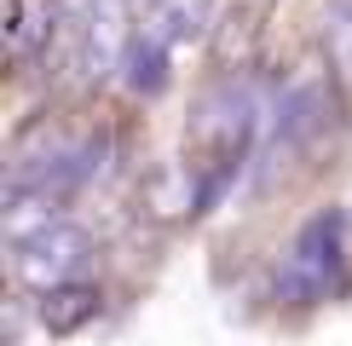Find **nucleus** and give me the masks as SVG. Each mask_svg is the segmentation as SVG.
I'll return each mask as SVG.
<instances>
[{
    "instance_id": "obj_4",
    "label": "nucleus",
    "mask_w": 352,
    "mask_h": 346,
    "mask_svg": "<svg viewBox=\"0 0 352 346\" xmlns=\"http://www.w3.org/2000/svg\"><path fill=\"white\" fill-rule=\"evenodd\" d=\"M260 115H266V104H260L254 81L226 76V81H214L208 93H202L190 133H197V139H208V144H237V139H248V133H254V122H260Z\"/></svg>"
},
{
    "instance_id": "obj_8",
    "label": "nucleus",
    "mask_w": 352,
    "mask_h": 346,
    "mask_svg": "<svg viewBox=\"0 0 352 346\" xmlns=\"http://www.w3.org/2000/svg\"><path fill=\"white\" fill-rule=\"evenodd\" d=\"M93 317H98V288L93 283H64V288H52V295H41V323H47L52 335H76Z\"/></svg>"
},
{
    "instance_id": "obj_1",
    "label": "nucleus",
    "mask_w": 352,
    "mask_h": 346,
    "mask_svg": "<svg viewBox=\"0 0 352 346\" xmlns=\"http://www.w3.org/2000/svg\"><path fill=\"white\" fill-rule=\"evenodd\" d=\"M104 173V139H69V133H47L41 144H23L12 156V179L6 191H29V196H69L76 185Z\"/></svg>"
},
{
    "instance_id": "obj_7",
    "label": "nucleus",
    "mask_w": 352,
    "mask_h": 346,
    "mask_svg": "<svg viewBox=\"0 0 352 346\" xmlns=\"http://www.w3.org/2000/svg\"><path fill=\"white\" fill-rule=\"evenodd\" d=\"M168 58L173 47L168 41H156L151 29H133V41H127V58H122V81H127V93H162L168 86Z\"/></svg>"
},
{
    "instance_id": "obj_2",
    "label": "nucleus",
    "mask_w": 352,
    "mask_h": 346,
    "mask_svg": "<svg viewBox=\"0 0 352 346\" xmlns=\"http://www.w3.org/2000/svg\"><path fill=\"white\" fill-rule=\"evenodd\" d=\"M341 237H346L341 208L312 214V220L295 231V242H289L283 266H277V300L306 306V300L324 295V288L335 283V271H341Z\"/></svg>"
},
{
    "instance_id": "obj_9",
    "label": "nucleus",
    "mask_w": 352,
    "mask_h": 346,
    "mask_svg": "<svg viewBox=\"0 0 352 346\" xmlns=\"http://www.w3.org/2000/svg\"><path fill=\"white\" fill-rule=\"evenodd\" d=\"M202 23H208V0H156V6L139 18V29H151V35L168 41V47L202 35Z\"/></svg>"
},
{
    "instance_id": "obj_6",
    "label": "nucleus",
    "mask_w": 352,
    "mask_h": 346,
    "mask_svg": "<svg viewBox=\"0 0 352 346\" xmlns=\"http://www.w3.org/2000/svg\"><path fill=\"white\" fill-rule=\"evenodd\" d=\"M122 0H98L93 12L81 18V47H76V64H81V76H104L110 64H122L127 58V29H122Z\"/></svg>"
},
{
    "instance_id": "obj_5",
    "label": "nucleus",
    "mask_w": 352,
    "mask_h": 346,
    "mask_svg": "<svg viewBox=\"0 0 352 346\" xmlns=\"http://www.w3.org/2000/svg\"><path fill=\"white\" fill-rule=\"evenodd\" d=\"M266 115H272V150H300L306 139H318L329 127V86H324V76H295L272 98Z\"/></svg>"
},
{
    "instance_id": "obj_3",
    "label": "nucleus",
    "mask_w": 352,
    "mask_h": 346,
    "mask_svg": "<svg viewBox=\"0 0 352 346\" xmlns=\"http://www.w3.org/2000/svg\"><path fill=\"white\" fill-rule=\"evenodd\" d=\"M87 254H93L87 231H81V225H69V220H58V225L41 231V237L18 242V254H12V271H18V283L41 288V295H52V288H64V283L87 266Z\"/></svg>"
}]
</instances>
